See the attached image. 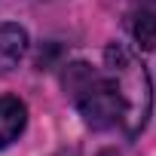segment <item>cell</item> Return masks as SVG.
Masks as SVG:
<instances>
[{
  "label": "cell",
  "instance_id": "obj_6",
  "mask_svg": "<svg viewBox=\"0 0 156 156\" xmlns=\"http://www.w3.org/2000/svg\"><path fill=\"white\" fill-rule=\"evenodd\" d=\"M101 156H116V153H101Z\"/></svg>",
  "mask_w": 156,
  "mask_h": 156
},
{
  "label": "cell",
  "instance_id": "obj_4",
  "mask_svg": "<svg viewBox=\"0 0 156 156\" xmlns=\"http://www.w3.org/2000/svg\"><path fill=\"white\" fill-rule=\"evenodd\" d=\"M28 49V34L19 25H0V73H9Z\"/></svg>",
  "mask_w": 156,
  "mask_h": 156
},
{
  "label": "cell",
  "instance_id": "obj_2",
  "mask_svg": "<svg viewBox=\"0 0 156 156\" xmlns=\"http://www.w3.org/2000/svg\"><path fill=\"white\" fill-rule=\"evenodd\" d=\"M61 86L73 101V107L80 110V116L86 119V126L110 129L119 122V104L113 98V89L104 70H95L86 61H73L61 73Z\"/></svg>",
  "mask_w": 156,
  "mask_h": 156
},
{
  "label": "cell",
  "instance_id": "obj_3",
  "mask_svg": "<svg viewBox=\"0 0 156 156\" xmlns=\"http://www.w3.org/2000/svg\"><path fill=\"white\" fill-rule=\"evenodd\" d=\"M25 122H28L25 101H19L16 95H3L0 98V150L19 141V135L25 132Z\"/></svg>",
  "mask_w": 156,
  "mask_h": 156
},
{
  "label": "cell",
  "instance_id": "obj_1",
  "mask_svg": "<svg viewBox=\"0 0 156 156\" xmlns=\"http://www.w3.org/2000/svg\"><path fill=\"white\" fill-rule=\"evenodd\" d=\"M104 73L110 80L113 98L119 104V126L129 138H138L150 119L153 110V89H150V76L141 58L122 46L110 43L104 49Z\"/></svg>",
  "mask_w": 156,
  "mask_h": 156
},
{
  "label": "cell",
  "instance_id": "obj_5",
  "mask_svg": "<svg viewBox=\"0 0 156 156\" xmlns=\"http://www.w3.org/2000/svg\"><path fill=\"white\" fill-rule=\"evenodd\" d=\"M135 40L141 49H156V0H141L135 16Z\"/></svg>",
  "mask_w": 156,
  "mask_h": 156
}]
</instances>
